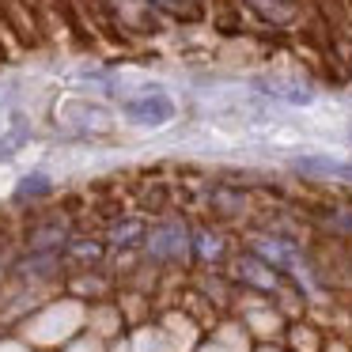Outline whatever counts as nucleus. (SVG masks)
Listing matches in <instances>:
<instances>
[{
  "label": "nucleus",
  "instance_id": "1",
  "mask_svg": "<svg viewBox=\"0 0 352 352\" xmlns=\"http://www.w3.org/2000/svg\"><path fill=\"white\" fill-rule=\"evenodd\" d=\"M122 114L137 125H148V129H160V125L175 122V99L167 91H144L137 99L122 102Z\"/></svg>",
  "mask_w": 352,
  "mask_h": 352
},
{
  "label": "nucleus",
  "instance_id": "2",
  "mask_svg": "<svg viewBox=\"0 0 352 352\" xmlns=\"http://www.w3.org/2000/svg\"><path fill=\"white\" fill-rule=\"evenodd\" d=\"M258 87L269 95V99H280V102H288V107H311L314 102L311 87L288 84V80H258Z\"/></svg>",
  "mask_w": 352,
  "mask_h": 352
},
{
  "label": "nucleus",
  "instance_id": "3",
  "mask_svg": "<svg viewBox=\"0 0 352 352\" xmlns=\"http://www.w3.org/2000/svg\"><path fill=\"white\" fill-rule=\"evenodd\" d=\"M296 170H303V175H326V178H349L352 182V163L326 160V155H299Z\"/></svg>",
  "mask_w": 352,
  "mask_h": 352
},
{
  "label": "nucleus",
  "instance_id": "4",
  "mask_svg": "<svg viewBox=\"0 0 352 352\" xmlns=\"http://www.w3.org/2000/svg\"><path fill=\"white\" fill-rule=\"evenodd\" d=\"M148 246H152L155 258H178L186 250V235H182V228H160V231H152Z\"/></svg>",
  "mask_w": 352,
  "mask_h": 352
},
{
  "label": "nucleus",
  "instance_id": "5",
  "mask_svg": "<svg viewBox=\"0 0 352 352\" xmlns=\"http://www.w3.org/2000/svg\"><path fill=\"white\" fill-rule=\"evenodd\" d=\"M258 254L269 258L273 265H280V269H296V254H292V246L276 243V239H258Z\"/></svg>",
  "mask_w": 352,
  "mask_h": 352
},
{
  "label": "nucleus",
  "instance_id": "6",
  "mask_svg": "<svg viewBox=\"0 0 352 352\" xmlns=\"http://www.w3.org/2000/svg\"><path fill=\"white\" fill-rule=\"evenodd\" d=\"M50 190H54V182H50V175H42V170H34V175L19 178V186H16V201H27V197H46Z\"/></svg>",
  "mask_w": 352,
  "mask_h": 352
},
{
  "label": "nucleus",
  "instance_id": "7",
  "mask_svg": "<svg viewBox=\"0 0 352 352\" xmlns=\"http://www.w3.org/2000/svg\"><path fill=\"white\" fill-rule=\"evenodd\" d=\"M326 223L333 231H341V235H352V208H337V212H329Z\"/></svg>",
  "mask_w": 352,
  "mask_h": 352
},
{
  "label": "nucleus",
  "instance_id": "8",
  "mask_svg": "<svg viewBox=\"0 0 352 352\" xmlns=\"http://www.w3.org/2000/svg\"><path fill=\"white\" fill-rule=\"evenodd\" d=\"M201 254H205V258H216V254H220V243L208 239V235H201Z\"/></svg>",
  "mask_w": 352,
  "mask_h": 352
}]
</instances>
